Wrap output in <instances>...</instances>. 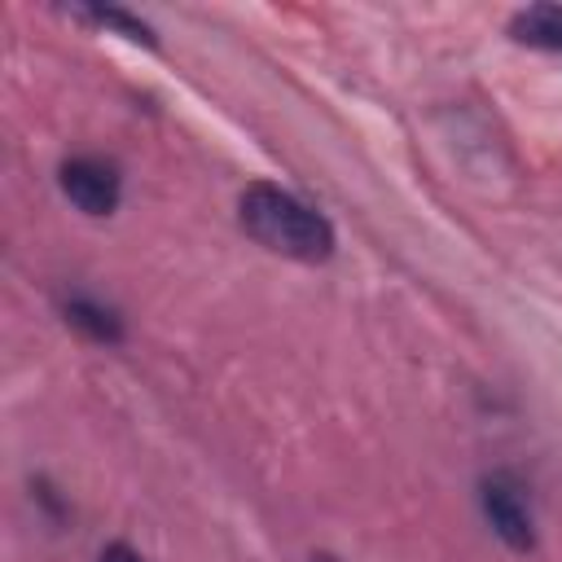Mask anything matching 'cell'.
<instances>
[{
	"instance_id": "6da1fadb",
	"label": "cell",
	"mask_w": 562,
	"mask_h": 562,
	"mask_svg": "<svg viewBox=\"0 0 562 562\" xmlns=\"http://www.w3.org/2000/svg\"><path fill=\"white\" fill-rule=\"evenodd\" d=\"M237 220L272 255H285L299 263H325L334 255V224L312 202H303L299 193L272 180H250L241 189Z\"/></svg>"
},
{
	"instance_id": "7a4b0ae2",
	"label": "cell",
	"mask_w": 562,
	"mask_h": 562,
	"mask_svg": "<svg viewBox=\"0 0 562 562\" xmlns=\"http://www.w3.org/2000/svg\"><path fill=\"white\" fill-rule=\"evenodd\" d=\"M479 505L492 522V531L509 544V549H531L536 544V518H531V501L522 492V483L505 470L487 474L479 483Z\"/></svg>"
},
{
	"instance_id": "3957f363",
	"label": "cell",
	"mask_w": 562,
	"mask_h": 562,
	"mask_svg": "<svg viewBox=\"0 0 562 562\" xmlns=\"http://www.w3.org/2000/svg\"><path fill=\"white\" fill-rule=\"evenodd\" d=\"M57 184L61 193L83 211V215H114L119 198H123V180H119V167L105 162V158H92V154H79V158H66L57 167Z\"/></svg>"
},
{
	"instance_id": "277c9868",
	"label": "cell",
	"mask_w": 562,
	"mask_h": 562,
	"mask_svg": "<svg viewBox=\"0 0 562 562\" xmlns=\"http://www.w3.org/2000/svg\"><path fill=\"white\" fill-rule=\"evenodd\" d=\"M509 35L518 44L562 53V4H527L509 18Z\"/></svg>"
},
{
	"instance_id": "5b68a950",
	"label": "cell",
	"mask_w": 562,
	"mask_h": 562,
	"mask_svg": "<svg viewBox=\"0 0 562 562\" xmlns=\"http://www.w3.org/2000/svg\"><path fill=\"white\" fill-rule=\"evenodd\" d=\"M66 321H70L75 329H83L92 342H119V338H123L119 312H114L110 303L92 299V294H70V299H66Z\"/></svg>"
},
{
	"instance_id": "8992f818",
	"label": "cell",
	"mask_w": 562,
	"mask_h": 562,
	"mask_svg": "<svg viewBox=\"0 0 562 562\" xmlns=\"http://www.w3.org/2000/svg\"><path fill=\"white\" fill-rule=\"evenodd\" d=\"M66 13H70V18H83V22H92V26H105V31L123 35V40H132V44H149V48H154L149 22H140V18L127 13V9H114V4H70Z\"/></svg>"
},
{
	"instance_id": "52a82bcc",
	"label": "cell",
	"mask_w": 562,
	"mask_h": 562,
	"mask_svg": "<svg viewBox=\"0 0 562 562\" xmlns=\"http://www.w3.org/2000/svg\"><path fill=\"white\" fill-rule=\"evenodd\" d=\"M97 562H145L127 540H110L101 553H97Z\"/></svg>"
},
{
	"instance_id": "ba28073f",
	"label": "cell",
	"mask_w": 562,
	"mask_h": 562,
	"mask_svg": "<svg viewBox=\"0 0 562 562\" xmlns=\"http://www.w3.org/2000/svg\"><path fill=\"white\" fill-rule=\"evenodd\" d=\"M312 562H334V558H329V553H316V558H312Z\"/></svg>"
}]
</instances>
